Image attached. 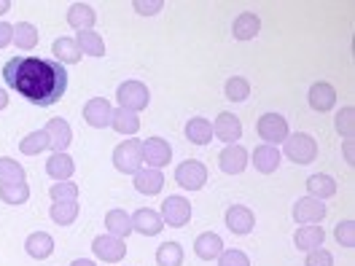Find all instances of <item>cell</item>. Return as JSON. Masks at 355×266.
Wrapping results in <instances>:
<instances>
[{"label": "cell", "mask_w": 355, "mask_h": 266, "mask_svg": "<svg viewBox=\"0 0 355 266\" xmlns=\"http://www.w3.org/2000/svg\"><path fill=\"white\" fill-rule=\"evenodd\" d=\"M73 170H76V164H73V159L67 154H51V159L46 161V172L54 177L57 183L67 180V177L73 175Z\"/></svg>", "instance_id": "28"}, {"label": "cell", "mask_w": 355, "mask_h": 266, "mask_svg": "<svg viewBox=\"0 0 355 266\" xmlns=\"http://www.w3.org/2000/svg\"><path fill=\"white\" fill-rule=\"evenodd\" d=\"M353 116H355L353 108H345V111L336 113V132L350 137L353 134Z\"/></svg>", "instance_id": "42"}, {"label": "cell", "mask_w": 355, "mask_h": 266, "mask_svg": "<svg viewBox=\"0 0 355 266\" xmlns=\"http://www.w3.org/2000/svg\"><path fill=\"white\" fill-rule=\"evenodd\" d=\"M323 240H326V231L320 229V226H302V229H296V234H293V242L299 250H318V247H323Z\"/></svg>", "instance_id": "21"}, {"label": "cell", "mask_w": 355, "mask_h": 266, "mask_svg": "<svg viewBox=\"0 0 355 266\" xmlns=\"http://www.w3.org/2000/svg\"><path fill=\"white\" fill-rule=\"evenodd\" d=\"M293 218L296 223H318L326 218V204L320 200H312V197H304L293 204Z\"/></svg>", "instance_id": "14"}, {"label": "cell", "mask_w": 355, "mask_h": 266, "mask_svg": "<svg viewBox=\"0 0 355 266\" xmlns=\"http://www.w3.org/2000/svg\"><path fill=\"white\" fill-rule=\"evenodd\" d=\"M175 180L180 188L186 191H200L202 186L207 183V167L202 164L200 159H186L183 164H178Z\"/></svg>", "instance_id": "5"}, {"label": "cell", "mask_w": 355, "mask_h": 266, "mask_svg": "<svg viewBox=\"0 0 355 266\" xmlns=\"http://www.w3.org/2000/svg\"><path fill=\"white\" fill-rule=\"evenodd\" d=\"M111 127L119 134H135L137 130H140V118H137V113L124 111V108H116L111 116Z\"/></svg>", "instance_id": "30"}, {"label": "cell", "mask_w": 355, "mask_h": 266, "mask_svg": "<svg viewBox=\"0 0 355 266\" xmlns=\"http://www.w3.org/2000/svg\"><path fill=\"white\" fill-rule=\"evenodd\" d=\"M253 164H256V170L259 172H275L277 167H280V151H277V145H259L256 151H253Z\"/></svg>", "instance_id": "23"}, {"label": "cell", "mask_w": 355, "mask_h": 266, "mask_svg": "<svg viewBox=\"0 0 355 266\" xmlns=\"http://www.w3.org/2000/svg\"><path fill=\"white\" fill-rule=\"evenodd\" d=\"M307 191H310L312 200L323 202L336 194V183H334L331 175H312L310 180H307Z\"/></svg>", "instance_id": "31"}, {"label": "cell", "mask_w": 355, "mask_h": 266, "mask_svg": "<svg viewBox=\"0 0 355 266\" xmlns=\"http://www.w3.org/2000/svg\"><path fill=\"white\" fill-rule=\"evenodd\" d=\"M111 116L113 108L105 97H92L87 105H84V121L94 130H105L111 127Z\"/></svg>", "instance_id": "10"}, {"label": "cell", "mask_w": 355, "mask_h": 266, "mask_svg": "<svg viewBox=\"0 0 355 266\" xmlns=\"http://www.w3.org/2000/svg\"><path fill=\"white\" fill-rule=\"evenodd\" d=\"M92 250H94V256H97L100 261H105V264H116V261H121V258L127 256V245H124V240L111 237V234L97 237V240L92 242Z\"/></svg>", "instance_id": "9"}, {"label": "cell", "mask_w": 355, "mask_h": 266, "mask_svg": "<svg viewBox=\"0 0 355 266\" xmlns=\"http://www.w3.org/2000/svg\"><path fill=\"white\" fill-rule=\"evenodd\" d=\"M94 19H97V14H94V8L87 6V3H73L70 11H67V24H70L73 30H78V33L92 30Z\"/></svg>", "instance_id": "22"}, {"label": "cell", "mask_w": 355, "mask_h": 266, "mask_svg": "<svg viewBox=\"0 0 355 266\" xmlns=\"http://www.w3.org/2000/svg\"><path fill=\"white\" fill-rule=\"evenodd\" d=\"M186 137H189V143H194V145H207L210 140H213V124L207 121V118H191L189 124H186Z\"/></svg>", "instance_id": "27"}, {"label": "cell", "mask_w": 355, "mask_h": 266, "mask_svg": "<svg viewBox=\"0 0 355 266\" xmlns=\"http://www.w3.org/2000/svg\"><path fill=\"white\" fill-rule=\"evenodd\" d=\"M213 134L223 143H229V145H237V140L243 137V124L234 113H221L213 124Z\"/></svg>", "instance_id": "13"}, {"label": "cell", "mask_w": 355, "mask_h": 266, "mask_svg": "<svg viewBox=\"0 0 355 266\" xmlns=\"http://www.w3.org/2000/svg\"><path fill=\"white\" fill-rule=\"evenodd\" d=\"M218 266H250V258L245 256L243 250H223L218 256Z\"/></svg>", "instance_id": "41"}, {"label": "cell", "mask_w": 355, "mask_h": 266, "mask_svg": "<svg viewBox=\"0 0 355 266\" xmlns=\"http://www.w3.org/2000/svg\"><path fill=\"white\" fill-rule=\"evenodd\" d=\"M223 250V240L218 234H213V231H205L197 237V242H194V253L200 256L202 261H213V258H218Z\"/></svg>", "instance_id": "19"}, {"label": "cell", "mask_w": 355, "mask_h": 266, "mask_svg": "<svg viewBox=\"0 0 355 266\" xmlns=\"http://www.w3.org/2000/svg\"><path fill=\"white\" fill-rule=\"evenodd\" d=\"M334 103H336V91H334L331 84H326V81L312 84V89H310V108L312 111H318V113L331 111Z\"/></svg>", "instance_id": "18"}, {"label": "cell", "mask_w": 355, "mask_h": 266, "mask_svg": "<svg viewBox=\"0 0 355 266\" xmlns=\"http://www.w3.org/2000/svg\"><path fill=\"white\" fill-rule=\"evenodd\" d=\"M191 221V202L186 197H167L162 202V223L180 229Z\"/></svg>", "instance_id": "7"}, {"label": "cell", "mask_w": 355, "mask_h": 266, "mask_svg": "<svg viewBox=\"0 0 355 266\" xmlns=\"http://www.w3.org/2000/svg\"><path fill=\"white\" fill-rule=\"evenodd\" d=\"M6 87L19 91L27 103L49 108L67 91V70L57 60L41 57H11L3 65Z\"/></svg>", "instance_id": "1"}, {"label": "cell", "mask_w": 355, "mask_h": 266, "mask_svg": "<svg viewBox=\"0 0 355 266\" xmlns=\"http://www.w3.org/2000/svg\"><path fill=\"white\" fill-rule=\"evenodd\" d=\"M70 266H94V261H89V258H78V261H73Z\"/></svg>", "instance_id": "47"}, {"label": "cell", "mask_w": 355, "mask_h": 266, "mask_svg": "<svg viewBox=\"0 0 355 266\" xmlns=\"http://www.w3.org/2000/svg\"><path fill=\"white\" fill-rule=\"evenodd\" d=\"M156 264L159 266H180L183 264V247L178 242H164L156 250Z\"/></svg>", "instance_id": "35"}, {"label": "cell", "mask_w": 355, "mask_h": 266, "mask_svg": "<svg viewBox=\"0 0 355 266\" xmlns=\"http://www.w3.org/2000/svg\"><path fill=\"white\" fill-rule=\"evenodd\" d=\"M173 148L164 137H148L143 140V164H151V170H162L164 164H170Z\"/></svg>", "instance_id": "8"}, {"label": "cell", "mask_w": 355, "mask_h": 266, "mask_svg": "<svg viewBox=\"0 0 355 266\" xmlns=\"http://www.w3.org/2000/svg\"><path fill=\"white\" fill-rule=\"evenodd\" d=\"M307 266H334L331 253H329V250H323V247L312 250L310 256H307Z\"/></svg>", "instance_id": "43"}, {"label": "cell", "mask_w": 355, "mask_h": 266, "mask_svg": "<svg viewBox=\"0 0 355 266\" xmlns=\"http://www.w3.org/2000/svg\"><path fill=\"white\" fill-rule=\"evenodd\" d=\"M51 51H54L60 65H76L81 60V48L76 44V38H57L54 46H51Z\"/></svg>", "instance_id": "25"}, {"label": "cell", "mask_w": 355, "mask_h": 266, "mask_svg": "<svg viewBox=\"0 0 355 266\" xmlns=\"http://www.w3.org/2000/svg\"><path fill=\"white\" fill-rule=\"evenodd\" d=\"M336 242L345 245V247H353L355 245V223L353 221H342L336 223V231H334Z\"/></svg>", "instance_id": "40"}, {"label": "cell", "mask_w": 355, "mask_h": 266, "mask_svg": "<svg viewBox=\"0 0 355 266\" xmlns=\"http://www.w3.org/2000/svg\"><path fill=\"white\" fill-rule=\"evenodd\" d=\"M162 186H164V175H162V170L143 167V170H137V172H135V188H137L140 194L154 197V194L162 191Z\"/></svg>", "instance_id": "17"}, {"label": "cell", "mask_w": 355, "mask_h": 266, "mask_svg": "<svg viewBox=\"0 0 355 266\" xmlns=\"http://www.w3.org/2000/svg\"><path fill=\"white\" fill-rule=\"evenodd\" d=\"M6 105H8V91L0 89V111H6Z\"/></svg>", "instance_id": "46"}, {"label": "cell", "mask_w": 355, "mask_h": 266, "mask_svg": "<svg viewBox=\"0 0 355 266\" xmlns=\"http://www.w3.org/2000/svg\"><path fill=\"white\" fill-rule=\"evenodd\" d=\"M223 91H226V97L232 103H245L250 97V84H248V78H243V76H234V78L226 81Z\"/></svg>", "instance_id": "36"}, {"label": "cell", "mask_w": 355, "mask_h": 266, "mask_svg": "<svg viewBox=\"0 0 355 266\" xmlns=\"http://www.w3.org/2000/svg\"><path fill=\"white\" fill-rule=\"evenodd\" d=\"M105 229H108L111 237L124 240V237L132 234V218H130L124 210H111V213L105 215Z\"/></svg>", "instance_id": "26"}, {"label": "cell", "mask_w": 355, "mask_h": 266, "mask_svg": "<svg viewBox=\"0 0 355 266\" xmlns=\"http://www.w3.org/2000/svg\"><path fill=\"white\" fill-rule=\"evenodd\" d=\"M256 130H259V137L264 140L266 145H275V143H286V137H288V121L280 116V113H264L261 118H259V124H256Z\"/></svg>", "instance_id": "6"}, {"label": "cell", "mask_w": 355, "mask_h": 266, "mask_svg": "<svg viewBox=\"0 0 355 266\" xmlns=\"http://www.w3.org/2000/svg\"><path fill=\"white\" fill-rule=\"evenodd\" d=\"M226 226H229V231L232 234H250L253 231V226H256V215H253V210L250 207H245V204H232L229 210H226Z\"/></svg>", "instance_id": "12"}, {"label": "cell", "mask_w": 355, "mask_h": 266, "mask_svg": "<svg viewBox=\"0 0 355 266\" xmlns=\"http://www.w3.org/2000/svg\"><path fill=\"white\" fill-rule=\"evenodd\" d=\"M49 194H51L54 202H76L78 200V186L70 183V180H62V183H54L49 188Z\"/></svg>", "instance_id": "39"}, {"label": "cell", "mask_w": 355, "mask_h": 266, "mask_svg": "<svg viewBox=\"0 0 355 266\" xmlns=\"http://www.w3.org/2000/svg\"><path fill=\"white\" fill-rule=\"evenodd\" d=\"M130 218H132V231H140L143 237H156V234L164 229L162 215H159L156 210H137Z\"/></svg>", "instance_id": "16"}, {"label": "cell", "mask_w": 355, "mask_h": 266, "mask_svg": "<svg viewBox=\"0 0 355 266\" xmlns=\"http://www.w3.org/2000/svg\"><path fill=\"white\" fill-rule=\"evenodd\" d=\"M0 183H3V186L24 183V167L19 161H14L11 156H3V159H0Z\"/></svg>", "instance_id": "32"}, {"label": "cell", "mask_w": 355, "mask_h": 266, "mask_svg": "<svg viewBox=\"0 0 355 266\" xmlns=\"http://www.w3.org/2000/svg\"><path fill=\"white\" fill-rule=\"evenodd\" d=\"M259 30H261V19H259V14H250V11L240 14V17L234 19V24H232V35H234L237 41H250V38H256Z\"/></svg>", "instance_id": "20"}, {"label": "cell", "mask_w": 355, "mask_h": 266, "mask_svg": "<svg viewBox=\"0 0 355 266\" xmlns=\"http://www.w3.org/2000/svg\"><path fill=\"white\" fill-rule=\"evenodd\" d=\"M8 6H11L8 0H0V14H6V11H8Z\"/></svg>", "instance_id": "48"}, {"label": "cell", "mask_w": 355, "mask_h": 266, "mask_svg": "<svg viewBox=\"0 0 355 266\" xmlns=\"http://www.w3.org/2000/svg\"><path fill=\"white\" fill-rule=\"evenodd\" d=\"M76 44L81 48V54H89V57H105V41L103 35H97L94 30H84L76 35Z\"/></svg>", "instance_id": "29"}, {"label": "cell", "mask_w": 355, "mask_h": 266, "mask_svg": "<svg viewBox=\"0 0 355 266\" xmlns=\"http://www.w3.org/2000/svg\"><path fill=\"white\" fill-rule=\"evenodd\" d=\"M162 0H154V3H143V0H135V11H140V14H146V17H151L156 11H162Z\"/></svg>", "instance_id": "44"}, {"label": "cell", "mask_w": 355, "mask_h": 266, "mask_svg": "<svg viewBox=\"0 0 355 266\" xmlns=\"http://www.w3.org/2000/svg\"><path fill=\"white\" fill-rule=\"evenodd\" d=\"M14 44L19 46L22 51H30L38 44V27L30 22H19L14 27Z\"/></svg>", "instance_id": "33"}, {"label": "cell", "mask_w": 355, "mask_h": 266, "mask_svg": "<svg viewBox=\"0 0 355 266\" xmlns=\"http://www.w3.org/2000/svg\"><path fill=\"white\" fill-rule=\"evenodd\" d=\"M8 44H14V27L8 22H0V48H6Z\"/></svg>", "instance_id": "45"}, {"label": "cell", "mask_w": 355, "mask_h": 266, "mask_svg": "<svg viewBox=\"0 0 355 266\" xmlns=\"http://www.w3.org/2000/svg\"><path fill=\"white\" fill-rule=\"evenodd\" d=\"M46 137H49V148L54 154H65V148L73 143V130L65 118H51L44 127Z\"/></svg>", "instance_id": "11"}, {"label": "cell", "mask_w": 355, "mask_h": 266, "mask_svg": "<svg viewBox=\"0 0 355 266\" xmlns=\"http://www.w3.org/2000/svg\"><path fill=\"white\" fill-rule=\"evenodd\" d=\"M283 145H286V156H288L291 161H296V164H312L315 156H318V143L307 132L288 134Z\"/></svg>", "instance_id": "3"}, {"label": "cell", "mask_w": 355, "mask_h": 266, "mask_svg": "<svg viewBox=\"0 0 355 266\" xmlns=\"http://www.w3.org/2000/svg\"><path fill=\"white\" fill-rule=\"evenodd\" d=\"M78 218V202H54L51 204V221L60 226H70Z\"/></svg>", "instance_id": "34"}, {"label": "cell", "mask_w": 355, "mask_h": 266, "mask_svg": "<svg viewBox=\"0 0 355 266\" xmlns=\"http://www.w3.org/2000/svg\"><path fill=\"white\" fill-rule=\"evenodd\" d=\"M218 164L226 175H240L245 167H248V151L243 145H226L218 156Z\"/></svg>", "instance_id": "15"}, {"label": "cell", "mask_w": 355, "mask_h": 266, "mask_svg": "<svg viewBox=\"0 0 355 266\" xmlns=\"http://www.w3.org/2000/svg\"><path fill=\"white\" fill-rule=\"evenodd\" d=\"M0 200L6 204H24L30 200V186L27 183H14V186H0Z\"/></svg>", "instance_id": "37"}, {"label": "cell", "mask_w": 355, "mask_h": 266, "mask_svg": "<svg viewBox=\"0 0 355 266\" xmlns=\"http://www.w3.org/2000/svg\"><path fill=\"white\" fill-rule=\"evenodd\" d=\"M24 250H27L33 258L44 261V258L51 256V250H54V240H51V234H46V231H35V234H30V237H27Z\"/></svg>", "instance_id": "24"}, {"label": "cell", "mask_w": 355, "mask_h": 266, "mask_svg": "<svg viewBox=\"0 0 355 266\" xmlns=\"http://www.w3.org/2000/svg\"><path fill=\"white\" fill-rule=\"evenodd\" d=\"M113 167L124 175H135L137 170H143V140H124L116 145L113 151Z\"/></svg>", "instance_id": "2"}, {"label": "cell", "mask_w": 355, "mask_h": 266, "mask_svg": "<svg viewBox=\"0 0 355 266\" xmlns=\"http://www.w3.org/2000/svg\"><path fill=\"white\" fill-rule=\"evenodd\" d=\"M46 148H49V137H46L44 130H35V132H30L22 140V143H19V151H22V154H27V156L41 154V151H46Z\"/></svg>", "instance_id": "38"}, {"label": "cell", "mask_w": 355, "mask_h": 266, "mask_svg": "<svg viewBox=\"0 0 355 266\" xmlns=\"http://www.w3.org/2000/svg\"><path fill=\"white\" fill-rule=\"evenodd\" d=\"M116 100H119V105L124 108V111H143V108H148V103H151V94H148V87L146 84H140V81H124L121 87L116 89Z\"/></svg>", "instance_id": "4"}]
</instances>
